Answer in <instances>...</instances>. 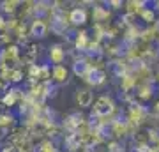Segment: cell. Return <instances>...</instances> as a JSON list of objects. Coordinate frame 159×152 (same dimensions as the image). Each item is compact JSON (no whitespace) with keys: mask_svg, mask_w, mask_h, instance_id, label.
<instances>
[{"mask_svg":"<svg viewBox=\"0 0 159 152\" xmlns=\"http://www.w3.org/2000/svg\"><path fill=\"white\" fill-rule=\"evenodd\" d=\"M50 55L53 57V62L57 64V66H60V62H62V58H64V50L60 46H53V50L50 51Z\"/></svg>","mask_w":159,"mask_h":152,"instance_id":"cell-8","label":"cell"},{"mask_svg":"<svg viewBox=\"0 0 159 152\" xmlns=\"http://www.w3.org/2000/svg\"><path fill=\"white\" fill-rule=\"evenodd\" d=\"M32 35H35V37H44V35H46V25H44V21L35 20V21L32 23Z\"/></svg>","mask_w":159,"mask_h":152,"instance_id":"cell-5","label":"cell"},{"mask_svg":"<svg viewBox=\"0 0 159 152\" xmlns=\"http://www.w3.org/2000/svg\"><path fill=\"white\" fill-rule=\"evenodd\" d=\"M92 101H94V94H92L90 90L81 89V90H78V92H76V103H78L81 108L90 106Z\"/></svg>","mask_w":159,"mask_h":152,"instance_id":"cell-2","label":"cell"},{"mask_svg":"<svg viewBox=\"0 0 159 152\" xmlns=\"http://www.w3.org/2000/svg\"><path fill=\"white\" fill-rule=\"evenodd\" d=\"M108 152H124V145H122L120 141H113V143L110 145Z\"/></svg>","mask_w":159,"mask_h":152,"instance_id":"cell-10","label":"cell"},{"mask_svg":"<svg viewBox=\"0 0 159 152\" xmlns=\"http://www.w3.org/2000/svg\"><path fill=\"white\" fill-rule=\"evenodd\" d=\"M87 76H89V81H90L92 85L104 83V78H106V76H104V73H102V71H99V69H90Z\"/></svg>","mask_w":159,"mask_h":152,"instance_id":"cell-4","label":"cell"},{"mask_svg":"<svg viewBox=\"0 0 159 152\" xmlns=\"http://www.w3.org/2000/svg\"><path fill=\"white\" fill-rule=\"evenodd\" d=\"M92 67H89L87 66L85 60H78V62L74 64V73L76 74H81V76H85V74H89V71H90Z\"/></svg>","mask_w":159,"mask_h":152,"instance_id":"cell-7","label":"cell"},{"mask_svg":"<svg viewBox=\"0 0 159 152\" xmlns=\"http://www.w3.org/2000/svg\"><path fill=\"white\" fill-rule=\"evenodd\" d=\"M69 21L74 23V25H85L87 21V12L85 9H81V7H74L71 14H69Z\"/></svg>","mask_w":159,"mask_h":152,"instance_id":"cell-3","label":"cell"},{"mask_svg":"<svg viewBox=\"0 0 159 152\" xmlns=\"http://www.w3.org/2000/svg\"><path fill=\"white\" fill-rule=\"evenodd\" d=\"M113 108H115L113 101H111L108 96H102L96 101L94 113H96V115H101V117H106V115H110V113L113 112Z\"/></svg>","mask_w":159,"mask_h":152,"instance_id":"cell-1","label":"cell"},{"mask_svg":"<svg viewBox=\"0 0 159 152\" xmlns=\"http://www.w3.org/2000/svg\"><path fill=\"white\" fill-rule=\"evenodd\" d=\"M156 112H159V103H157V104H156Z\"/></svg>","mask_w":159,"mask_h":152,"instance_id":"cell-11","label":"cell"},{"mask_svg":"<svg viewBox=\"0 0 159 152\" xmlns=\"http://www.w3.org/2000/svg\"><path fill=\"white\" fill-rule=\"evenodd\" d=\"M142 16H143V20L147 23H152L154 20H156V12H154V9H148V7H145L142 11Z\"/></svg>","mask_w":159,"mask_h":152,"instance_id":"cell-9","label":"cell"},{"mask_svg":"<svg viewBox=\"0 0 159 152\" xmlns=\"http://www.w3.org/2000/svg\"><path fill=\"white\" fill-rule=\"evenodd\" d=\"M53 78L57 81H67V69L64 66H55L53 67Z\"/></svg>","mask_w":159,"mask_h":152,"instance_id":"cell-6","label":"cell"}]
</instances>
